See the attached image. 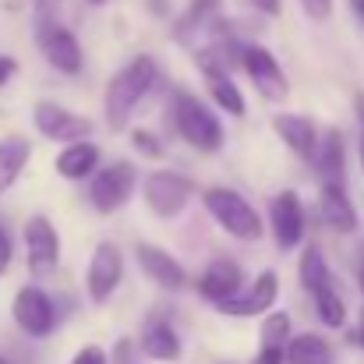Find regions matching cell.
I'll list each match as a JSON object with an SVG mask.
<instances>
[{
	"label": "cell",
	"instance_id": "obj_8",
	"mask_svg": "<svg viewBox=\"0 0 364 364\" xmlns=\"http://www.w3.org/2000/svg\"><path fill=\"white\" fill-rule=\"evenodd\" d=\"M21 237H25L28 272H32L36 279L50 276V272L57 269V262H60V234H57L53 220H50V216H28Z\"/></svg>",
	"mask_w": 364,
	"mask_h": 364
},
{
	"label": "cell",
	"instance_id": "obj_11",
	"mask_svg": "<svg viewBox=\"0 0 364 364\" xmlns=\"http://www.w3.org/2000/svg\"><path fill=\"white\" fill-rule=\"evenodd\" d=\"M124 279V251L114 241H103L92 258H89V269H85V294L92 304H103L114 297V290L121 287Z\"/></svg>",
	"mask_w": 364,
	"mask_h": 364
},
{
	"label": "cell",
	"instance_id": "obj_1",
	"mask_svg": "<svg viewBox=\"0 0 364 364\" xmlns=\"http://www.w3.org/2000/svg\"><path fill=\"white\" fill-rule=\"evenodd\" d=\"M156 75H159L156 60L141 53V57L127 60L121 71L110 78L107 96H103V110H107V124H110L114 131H124V127H127L131 114H134L138 103L145 100V92L156 85Z\"/></svg>",
	"mask_w": 364,
	"mask_h": 364
},
{
	"label": "cell",
	"instance_id": "obj_30",
	"mask_svg": "<svg viewBox=\"0 0 364 364\" xmlns=\"http://www.w3.org/2000/svg\"><path fill=\"white\" fill-rule=\"evenodd\" d=\"M301 7L311 21H326L333 14V0H301Z\"/></svg>",
	"mask_w": 364,
	"mask_h": 364
},
{
	"label": "cell",
	"instance_id": "obj_6",
	"mask_svg": "<svg viewBox=\"0 0 364 364\" xmlns=\"http://www.w3.org/2000/svg\"><path fill=\"white\" fill-rule=\"evenodd\" d=\"M134 181H138V173H134L131 163H110V166H103V170L96 166L92 184H89V202H92V209L103 213V216L124 209V205L131 202Z\"/></svg>",
	"mask_w": 364,
	"mask_h": 364
},
{
	"label": "cell",
	"instance_id": "obj_35",
	"mask_svg": "<svg viewBox=\"0 0 364 364\" xmlns=\"http://www.w3.org/2000/svg\"><path fill=\"white\" fill-rule=\"evenodd\" d=\"M18 75V60L14 57H0V85H7Z\"/></svg>",
	"mask_w": 364,
	"mask_h": 364
},
{
	"label": "cell",
	"instance_id": "obj_42",
	"mask_svg": "<svg viewBox=\"0 0 364 364\" xmlns=\"http://www.w3.org/2000/svg\"><path fill=\"white\" fill-rule=\"evenodd\" d=\"M361 294H364V269H361Z\"/></svg>",
	"mask_w": 364,
	"mask_h": 364
},
{
	"label": "cell",
	"instance_id": "obj_33",
	"mask_svg": "<svg viewBox=\"0 0 364 364\" xmlns=\"http://www.w3.org/2000/svg\"><path fill=\"white\" fill-rule=\"evenodd\" d=\"M114 364H134V343H131V340H117V347H114Z\"/></svg>",
	"mask_w": 364,
	"mask_h": 364
},
{
	"label": "cell",
	"instance_id": "obj_21",
	"mask_svg": "<svg viewBox=\"0 0 364 364\" xmlns=\"http://www.w3.org/2000/svg\"><path fill=\"white\" fill-rule=\"evenodd\" d=\"M32 159V141L21 138V134H7L0 138V198L14 188V181L25 173Z\"/></svg>",
	"mask_w": 364,
	"mask_h": 364
},
{
	"label": "cell",
	"instance_id": "obj_7",
	"mask_svg": "<svg viewBox=\"0 0 364 364\" xmlns=\"http://www.w3.org/2000/svg\"><path fill=\"white\" fill-rule=\"evenodd\" d=\"M141 195H145V205L159 220H173L191 198V181L177 170H152L141 184Z\"/></svg>",
	"mask_w": 364,
	"mask_h": 364
},
{
	"label": "cell",
	"instance_id": "obj_41",
	"mask_svg": "<svg viewBox=\"0 0 364 364\" xmlns=\"http://www.w3.org/2000/svg\"><path fill=\"white\" fill-rule=\"evenodd\" d=\"M361 166H364V134H361Z\"/></svg>",
	"mask_w": 364,
	"mask_h": 364
},
{
	"label": "cell",
	"instance_id": "obj_22",
	"mask_svg": "<svg viewBox=\"0 0 364 364\" xmlns=\"http://www.w3.org/2000/svg\"><path fill=\"white\" fill-rule=\"evenodd\" d=\"M202 75H205V89H209V96H213V103L223 110V114H230V117H244V96L241 89L234 85V78L227 75V68H220V64H202Z\"/></svg>",
	"mask_w": 364,
	"mask_h": 364
},
{
	"label": "cell",
	"instance_id": "obj_36",
	"mask_svg": "<svg viewBox=\"0 0 364 364\" xmlns=\"http://www.w3.org/2000/svg\"><path fill=\"white\" fill-rule=\"evenodd\" d=\"M251 7L262 11V14H272V18H276V14L283 11V0H251Z\"/></svg>",
	"mask_w": 364,
	"mask_h": 364
},
{
	"label": "cell",
	"instance_id": "obj_28",
	"mask_svg": "<svg viewBox=\"0 0 364 364\" xmlns=\"http://www.w3.org/2000/svg\"><path fill=\"white\" fill-rule=\"evenodd\" d=\"M131 141H134V149H141L145 156H156V159H159V152H163V145H159L145 127H134V131H131Z\"/></svg>",
	"mask_w": 364,
	"mask_h": 364
},
{
	"label": "cell",
	"instance_id": "obj_43",
	"mask_svg": "<svg viewBox=\"0 0 364 364\" xmlns=\"http://www.w3.org/2000/svg\"><path fill=\"white\" fill-rule=\"evenodd\" d=\"M0 364H11V361H7V358H0Z\"/></svg>",
	"mask_w": 364,
	"mask_h": 364
},
{
	"label": "cell",
	"instance_id": "obj_40",
	"mask_svg": "<svg viewBox=\"0 0 364 364\" xmlns=\"http://www.w3.org/2000/svg\"><path fill=\"white\" fill-rule=\"evenodd\" d=\"M89 4H96V7H103V4H110V0H89Z\"/></svg>",
	"mask_w": 364,
	"mask_h": 364
},
{
	"label": "cell",
	"instance_id": "obj_39",
	"mask_svg": "<svg viewBox=\"0 0 364 364\" xmlns=\"http://www.w3.org/2000/svg\"><path fill=\"white\" fill-rule=\"evenodd\" d=\"M358 340H361V347H364V318H361V333H358Z\"/></svg>",
	"mask_w": 364,
	"mask_h": 364
},
{
	"label": "cell",
	"instance_id": "obj_4",
	"mask_svg": "<svg viewBox=\"0 0 364 364\" xmlns=\"http://www.w3.org/2000/svg\"><path fill=\"white\" fill-rule=\"evenodd\" d=\"M11 318H14V326H18L25 336L46 340V336L53 333V326H57L53 297H50L43 287L28 283V287H21V290L14 294V301H11Z\"/></svg>",
	"mask_w": 364,
	"mask_h": 364
},
{
	"label": "cell",
	"instance_id": "obj_19",
	"mask_svg": "<svg viewBox=\"0 0 364 364\" xmlns=\"http://www.w3.org/2000/svg\"><path fill=\"white\" fill-rule=\"evenodd\" d=\"M220 4L223 0H191L184 7V14L173 21V39L188 50L198 36H213L216 32V18H220Z\"/></svg>",
	"mask_w": 364,
	"mask_h": 364
},
{
	"label": "cell",
	"instance_id": "obj_9",
	"mask_svg": "<svg viewBox=\"0 0 364 364\" xmlns=\"http://www.w3.org/2000/svg\"><path fill=\"white\" fill-rule=\"evenodd\" d=\"M32 124H36V131H39L43 138L60 141V145L92 134V121H89L85 114H75V110H68V107H60V103H53V100H39V103L32 107Z\"/></svg>",
	"mask_w": 364,
	"mask_h": 364
},
{
	"label": "cell",
	"instance_id": "obj_15",
	"mask_svg": "<svg viewBox=\"0 0 364 364\" xmlns=\"http://www.w3.org/2000/svg\"><path fill=\"white\" fill-rule=\"evenodd\" d=\"M134 255H138L141 272H145L159 290H184V287H188V272H184V265H181L170 251H163V247H156V244H138Z\"/></svg>",
	"mask_w": 364,
	"mask_h": 364
},
{
	"label": "cell",
	"instance_id": "obj_29",
	"mask_svg": "<svg viewBox=\"0 0 364 364\" xmlns=\"http://www.w3.org/2000/svg\"><path fill=\"white\" fill-rule=\"evenodd\" d=\"M71 364H110V354H107L103 347H92V343H89V347H82V350L71 358Z\"/></svg>",
	"mask_w": 364,
	"mask_h": 364
},
{
	"label": "cell",
	"instance_id": "obj_3",
	"mask_svg": "<svg viewBox=\"0 0 364 364\" xmlns=\"http://www.w3.org/2000/svg\"><path fill=\"white\" fill-rule=\"evenodd\" d=\"M173 127L198 152H220L223 149V124L216 121V114L198 96H191L184 89L173 92Z\"/></svg>",
	"mask_w": 364,
	"mask_h": 364
},
{
	"label": "cell",
	"instance_id": "obj_26",
	"mask_svg": "<svg viewBox=\"0 0 364 364\" xmlns=\"http://www.w3.org/2000/svg\"><path fill=\"white\" fill-rule=\"evenodd\" d=\"M297 276H301V287H304L308 294H315L322 283H329V279H333V276H329V265H326V258H322V251H318L315 244H308V247H304L301 265H297Z\"/></svg>",
	"mask_w": 364,
	"mask_h": 364
},
{
	"label": "cell",
	"instance_id": "obj_14",
	"mask_svg": "<svg viewBox=\"0 0 364 364\" xmlns=\"http://www.w3.org/2000/svg\"><path fill=\"white\" fill-rule=\"evenodd\" d=\"M318 209H322V223L333 234H354L358 230V209H354L343 181H322V188H318Z\"/></svg>",
	"mask_w": 364,
	"mask_h": 364
},
{
	"label": "cell",
	"instance_id": "obj_12",
	"mask_svg": "<svg viewBox=\"0 0 364 364\" xmlns=\"http://www.w3.org/2000/svg\"><path fill=\"white\" fill-rule=\"evenodd\" d=\"M276 297H279V276L272 272V269H265V272H258L255 276V283L247 287V294H234L230 301H223V304H216L223 315H230V318H251V315H265L272 304H276Z\"/></svg>",
	"mask_w": 364,
	"mask_h": 364
},
{
	"label": "cell",
	"instance_id": "obj_25",
	"mask_svg": "<svg viewBox=\"0 0 364 364\" xmlns=\"http://www.w3.org/2000/svg\"><path fill=\"white\" fill-rule=\"evenodd\" d=\"M311 301H315V311H318L322 326L340 329V326L347 322V304H343V297H340V290H336V283H333V279H329V283H322V287L311 294Z\"/></svg>",
	"mask_w": 364,
	"mask_h": 364
},
{
	"label": "cell",
	"instance_id": "obj_18",
	"mask_svg": "<svg viewBox=\"0 0 364 364\" xmlns=\"http://www.w3.org/2000/svg\"><path fill=\"white\" fill-rule=\"evenodd\" d=\"M138 350L149 358V361H163V364H173L181 358V336L177 329L170 326V318L163 315H152L141 333H138Z\"/></svg>",
	"mask_w": 364,
	"mask_h": 364
},
{
	"label": "cell",
	"instance_id": "obj_10",
	"mask_svg": "<svg viewBox=\"0 0 364 364\" xmlns=\"http://www.w3.org/2000/svg\"><path fill=\"white\" fill-rule=\"evenodd\" d=\"M36 39H39V50L46 57L50 68H57L60 75H78L85 68V53H82V43L78 36L60 25V21H50V25H36Z\"/></svg>",
	"mask_w": 364,
	"mask_h": 364
},
{
	"label": "cell",
	"instance_id": "obj_2",
	"mask_svg": "<svg viewBox=\"0 0 364 364\" xmlns=\"http://www.w3.org/2000/svg\"><path fill=\"white\" fill-rule=\"evenodd\" d=\"M202 202H205V213L216 220V227H223L230 237H237V241H262L265 227H262L258 209L244 195H237L234 188H205Z\"/></svg>",
	"mask_w": 364,
	"mask_h": 364
},
{
	"label": "cell",
	"instance_id": "obj_24",
	"mask_svg": "<svg viewBox=\"0 0 364 364\" xmlns=\"http://www.w3.org/2000/svg\"><path fill=\"white\" fill-rule=\"evenodd\" d=\"M311 166L322 173V181H343V134L336 127H329L326 134H318Z\"/></svg>",
	"mask_w": 364,
	"mask_h": 364
},
{
	"label": "cell",
	"instance_id": "obj_27",
	"mask_svg": "<svg viewBox=\"0 0 364 364\" xmlns=\"http://www.w3.org/2000/svg\"><path fill=\"white\" fill-rule=\"evenodd\" d=\"M294 329V322H290V315L287 311H265V318H262V333H258V347H287V340L294 336L290 333Z\"/></svg>",
	"mask_w": 364,
	"mask_h": 364
},
{
	"label": "cell",
	"instance_id": "obj_31",
	"mask_svg": "<svg viewBox=\"0 0 364 364\" xmlns=\"http://www.w3.org/2000/svg\"><path fill=\"white\" fill-rule=\"evenodd\" d=\"M57 11H60V0H36V21L39 25L57 21Z\"/></svg>",
	"mask_w": 364,
	"mask_h": 364
},
{
	"label": "cell",
	"instance_id": "obj_37",
	"mask_svg": "<svg viewBox=\"0 0 364 364\" xmlns=\"http://www.w3.org/2000/svg\"><path fill=\"white\" fill-rule=\"evenodd\" d=\"M350 7H354V14L364 21V0H350Z\"/></svg>",
	"mask_w": 364,
	"mask_h": 364
},
{
	"label": "cell",
	"instance_id": "obj_34",
	"mask_svg": "<svg viewBox=\"0 0 364 364\" xmlns=\"http://www.w3.org/2000/svg\"><path fill=\"white\" fill-rule=\"evenodd\" d=\"M251 364H283V347H258V358Z\"/></svg>",
	"mask_w": 364,
	"mask_h": 364
},
{
	"label": "cell",
	"instance_id": "obj_17",
	"mask_svg": "<svg viewBox=\"0 0 364 364\" xmlns=\"http://www.w3.org/2000/svg\"><path fill=\"white\" fill-rule=\"evenodd\" d=\"M241 283H244V272L234 258H213L205 265L202 279H198V294L209 304H223V301H230L241 290Z\"/></svg>",
	"mask_w": 364,
	"mask_h": 364
},
{
	"label": "cell",
	"instance_id": "obj_23",
	"mask_svg": "<svg viewBox=\"0 0 364 364\" xmlns=\"http://www.w3.org/2000/svg\"><path fill=\"white\" fill-rule=\"evenodd\" d=\"M283 364H333V347L318 333L290 336L283 347Z\"/></svg>",
	"mask_w": 364,
	"mask_h": 364
},
{
	"label": "cell",
	"instance_id": "obj_16",
	"mask_svg": "<svg viewBox=\"0 0 364 364\" xmlns=\"http://www.w3.org/2000/svg\"><path fill=\"white\" fill-rule=\"evenodd\" d=\"M272 131L283 138V145H287L297 159H304V163L315 159L318 127H315L311 117H304V114H272Z\"/></svg>",
	"mask_w": 364,
	"mask_h": 364
},
{
	"label": "cell",
	"instance_id": "obj_38",
	"mask_svg": "<svg viewBox=\"0 0 364 364\" xmlns=\"http://www.w3.org/2000/svg\"><path fill=\"white\" fill-rule=\"evenodd\" d=\"M358 114H361V124H364V96H358Z\"/></svg>",
	"mask_w": 364,
	"mask_h": 364
},
{
	"label": "cell",
	"instance_id": "obj_20",
	"mask_svg": "<svg viewBox=\"0 0 364 364\" xmlns=\"http://www.w3.org/2000/svg\"><path fill=\"white\" fill-rule=\"evenodd\" d=\"M100 159H103L100 145L89 141V138H78V141H68V145L60 149V156H57V173L68 177V181H85V177L96 173Z\"/></svg>",
	"mask_w": 364,
	"mask_h": 364
},
{
	"label": "cell",
	"instance_id": "obj_5",
	"mask_svg": "<svg viewBox=\"0 0 364 364\" xmlns=\"http://www.w3.org/2000/svg\"><path fill=\"white\" fill-rule=\"evenodd\" d=\"M237 64L247 71V78H251V85H255V92H258L262 100L283 103V100L290 96V82H287V75H283V64H279L265 46L244 43L241 53H237Z\"/></svg>",
	"mask_w": 364,
	"mask_h": 364
},
{
	"label": "cell",
	"instance_id": "obj_13",
	"mask_svg": "<svg viewBox=\"0 0 364 364\" xmlns=\"http://www.w3.org/2000/svg\"><path fill=\"white\" fill-rule=\"evenodd\" d=\"M269 216H272V237L279 251H294L304 237V205L294 191H279L269 202Z\"/></svg>",
	"mask_w": 364,
	"mask_h": 364
},
{
	"label": "cell",
	"instance_id": "obj_32",
	"mask_svg": "<svg viewBox=\"0 0 364 364\" xmlns=\"http://www.w3.org/2000/svg\"><path fill=\"white\" fill-rule=\"evenodd\" d=\"M11 258H14V244H11V234H7V230L0 227V276L7 272Z\"/></svg>",
	"mask_w": 364,
	"mask_h": 364
}]
</instances>
